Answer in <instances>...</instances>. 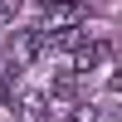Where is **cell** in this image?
I'll use <instances>...</instances> for the list:
<instances>
[{"label": "cell", "instance_id": "obj_1", "mask_svg": "<svg viewBox=\"0 0 122 122\" xmlns=\"http://www.w3.org/2000/svg\"><path fill=\"white\" fill-rule=\"evenodd\" d=\"M83 15H88L83 0H39V20H44L49 34H54V29H73Z\"/></svg>", "mask_w": 122, "mask_h": 122}, {"label": "cell", "instance_id": "obj_2", "mask_svg": "<svg viewBox=\"0 0 122 122\" xmlns=\"http://www.w3.org/2000/svg\"><path fill=\"white\" fill-rule=\"evenodd\" d=\"M103 59H107V44H103V39H93V44H78V54H73V73H78V78H83V73H93Z\"/></svg>", "mask_w": 122, "mask_h": 122}, {"label": "cell", "instance_id": "obj_3", "mask_svg": "<svg viewBox=\"0 0 122 122\" xmlns=\"http://www.w3.org/2000/svg\"><path fill=\"white\" fill-rule=\"evenodd\" d=\"M20 122H54V107H49L39 93H29L25 103H20Z\"/></svg>", "mask_w": 122, "mask_h": 122}, {"label": "cell", "instance_id": "obj_4", "mask_svg": "<svg viewBox=\"0 0 122 122\" xmlns=\"http://www.w3.org/2000/svg\"><path fill=\"white\" fill-rule=\"evenodd\" d=\"M54 98H64V103L78 98V73H73V68H59V73H54Z\"/></svg>", "mask_w": 122, "mask_h": 122}, {"label": "cell", "instance_id": "obj_5", "mask_svg": "<svg viewBox=\"0 0 122 122\" xmlns=\"http://www.w3.org/2000/svg\"><path fill=\"white\" fill-rule=\"evenodd\" d=\"M15 15H20V0H0V25H10Z\"/></svg>", "mask_w": 122, "mask_h": 122}, {"label": "cell", "instance_id": "obj_6", "mask_svg": "<svg viewBox=\"0 0 122 122\" xmlns=\"http://www.w3.org/2000/svg\"><path fill=\"white\" fill-rule=\"evenodd\" d=\"M107 88H112V93H122V73H112V78H107Z\"/></svg>", "mask_w": 122, "mask_h": 122}]
</instances>
